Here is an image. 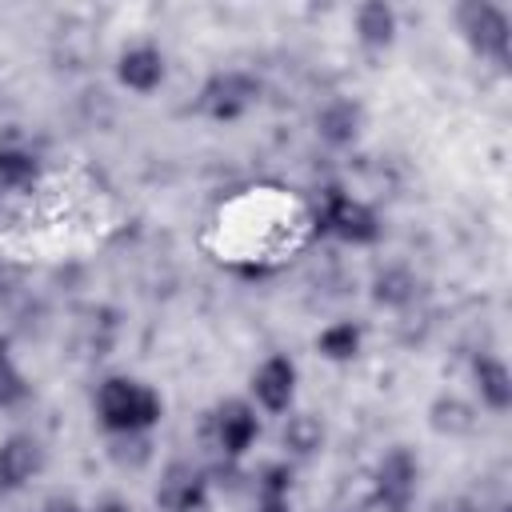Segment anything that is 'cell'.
Returning a JSON list of instances; mask_svg holds the SVG:
<instances>
[{
  "label": "cell",
  "instance_id": "obj_1",
  "mask_svg": "<svg viewBox=\"0 0 512 512\" xmlns=\"http://www.w3.org/2000/svg\"><path fill=\"white\" fill-rule=\"evenodd\" d=\"M96 416L100 424L120 436V432H148L152 424H160L164 416V400L156 388H148L144 380L132 376H108L96 388Z\"/></svg>",
  "mask_w": 512,
  "mask_h": 512
},
{
  "label": "cell",
  "instance_id": "obj_2",
  "mask_svg": "<svg viewBox=\"0 0 512 512\" xmlns=\"http://www.w3.org/2000/svg\"><path fill=\"white\" fill-rule=\"evenodd\" d=\"M316 224H320L328 236L344 240V244H372V240L380 236L376 212H372L364 200H356V196H348V192H340V188H324L320 208H316Z\"/></svg>",
  "mask_w": 512,
  "mask_h": 512
},
{
  "label": "cell",
  "instance_id": "obj_3",
  "mask_svg": "<svg viewBox=\"0 0 512 512\" xmlns=\"http://www.w3.org/2000/svg\"><path fill=\"white\" fill-rule=\"evenodd\" d=\"M456 24L464 32V40L472 44V52L508 64V40H512V24L504 16V8L488 4V0H464L456 8Z\"/></svg>",
  "mask_w": 512,
  "mask_h": 512
},
{
  "label": "cell",
  "instance_id": "obj_4",
  "mask_svg": "<svg viewBox=\"0 0 512 512\" xmlns=\"http://www.w3.org/2000/svg\"><path fill=\"white\" fill-rule=\"evenodd\" d=\"M256 100H260V84H256V76L236 72V68H232V72H216V76H208V84L200 88V112L212 116V120H220V124L240 120Z\"/></svg>",
  "mask_w": 512,
  "mask_h": 512
},
{
  "label": "cell",
  "instance_id": "obj_5",
  "mask_svg": "<svg viewBox=\"0 0 512 512\" xmlns=\"http://www.w3.org/2000/svg\"><path fill=\"white\" fill-rule=\"evenodd\" d=\"M416 484H420L416 456L408 448L384 452V460L376 464V504L384 512H408V504L416 500Z\"/></svg>",
  "mask_w": 512,
  "mask_h": 512
},
{
  "label": "cell",
  "instance_id": "obj_6",
  "mask_svg": "<svg viewBox=\"0 0 512 512\" xmlns=\"http://www.w3.org/2000/svg\"><path fill=\"white\" fill-rule=\"evenodd\" d=\"M156 504L164 512H208V480L196 464L176 460L156 484Z\"/></svg>",
  "mask_w": 512,
  "mask_h": 512
},
{
  "label": "cell",
  "instance_id": "obj_7",
  "mask_svg": "<svg viewBox=\"0 0 512 512\" xmlns=\"http://www.w3.org/2000/svg\"><path fill=\"white\" fill-rule=\"evenodd\" d=\"M212 436H216V448H220L228 460L244 456V452L256 444V436H260L256 408H252L248 400H224V404L216 408V416H212Z\"/></svg>",
  "mask_w": 512,
  "mask_h": 512
},
{
  "label": "cell",
  "instance_id": "obj_8",
  "mask_svg": "<svg viewBox=\"0 0 512 512\" xmlns=\"http://www.w3.org/2000/svg\"><path fill=\"white\" fill-rule=\"evenodd\" d=\"M252 396L264 412H288L296 396V364L288 356H268L252 372Z\"/></svg>",
  "mask_w": 512,
  "mask_h": 512
},
{
  "label": "cell",
  "instance_id": "obj_9",
  "mask_svg": "<svg viewBox=\"0 0 512 512\" xmlns=\"http://www.w3.org/2000/svg\"><path fill=\"white\" fill-rule=\"evenodd\" d=\"M40 468H44V448H40L36 436L16 432L0 444V492L24 488Z\"/></svg>",
  "mask_w": 512,
  "mask_h": 512
},
{
  "label": "cell",
  "instance_id": "obj_10",
  "mask_svg": "<svg viewBox=\"0 0 512 512\" xmlns=\"http://www.w3.org/2000/svg\"><path fill=\"white\" fill-rule=\"evenodd\" d=\"M116 76L124 88L132 92H156L164 84V52L152 44H136L128 52H120L116 60Z\"/></svg>",
  "mask_w": 512,
  "mask_h": 512
},
{
  "label": "cell",
  "instance_id": "obj_11",
  "mask_svg": "<svg viewBox=\"0 0 512 512\" xmlns=\"http://www.w3.org/2000/svg\"><path fill=\"white\" fill-rule=\"evenodd\" d=\"M360 128H364V112H360L356 100H328V104L320 108V116H316V132H320V140H328L332 148L352 144V140L360 136Z\"/></svg>",
  "mask_w": 512,
  "mask_h": 512
},
{
  "label": "cell",
  "instance_id": "obj_12",
  "mask_svg": "<svg viewBox=\"0 0 512 512\" xmlns=\"http://www.w3.org/2000/svg\"><path fill=\"white\" fill-rule=\"evenodd\" d=\"M356 40L372 52H384L396 40V8L384 0H368L356 8Z\"/></svg>",
  "mask_w": 512,
  "mask_h": 512
},
{
  "label": "cell",
  "instance_id": "obj_13",
  "mask_svg": "<svg viewBox=\"0 0 512 512\" xmlns=\"http://www.w3.org/2000/svg\"><path fill=\"white\" fill-rule=\"evenodd\" d=\"M472 376H476L480 400H484L492 412H508V408H512V372L504 368V360H496V356H476Z\"/></svg>",
  "mask_w": 512,
  "mask_h": 512
},
{
  "label": "cell",
  "instance_id": "obj_14",
  "mask_svg": "<svg viewBox=\"0 0 512 512\" xmlns=\"http://www.w3.org/2000/svg\"><path fill=\"white\" fill-rule=\"evenodd\" d=\"M36 176H40V160L28 148H20V144L0 148V188L20 192V188H32Z\"/></svg>",
  "mask_w": 512,
  "mask_h": 512
},
{
  "label": "cell",
  "instance_id": "obj_15",
  "mask_svg": "<svg viewBox=\"0 0 512 512\" xmlns=\"http://www.w3.org/2000/svg\"><path fill=\"white\" fill-rule=\"evenodd\" d=\"M316 348H320L324 360L344 364V360H352V356L360 352V328H356L352 320H336V324H328V328L316 336Z\"/></svg>",
  "mask_w": 512,
  "mask_h": 512
},
{
  "label": "cell",
  "instance_id": "obj_16",
  "mask_svg": "<svg viewBox=\"0 0 512 512\" xmlns=\"http://www.w3.org/2000/svg\"><path fill=\"white\" fill-rule=\"evenodd\" d=\"M428 416H432V428H436V432H448V436H464V432H472V424H476L472 404H464L460 396H440Z\"/></svg>",
  "mask_w": 512,
  "mask_h": 512
},
{
  "label": "cell",
  "instance_id": "obj_17",
  "mask_svg": "<svg viewBox=\"0 0 512 512\" xmlns=\"http://www.w3.org/2000/svg\"><path fill=\"white\" fill-rule=\"evenodd\" d=\"M320 440H324V428H320V420H316V416H308V412L288 416V424H284V444H288L292 452L308 456V452H316V448H320Z\"/></svg>",
  "mask_w": 512,
  "mask_h": 512
},
{
  "label": "cell",
  "instance_id": "obj_18",
  "mask_svg": "<svg viewBox=\"0 0 512 512\" xmlns=\"http://www.w3.org/2000/svg\"><path fill=\"white\" fill-rule=\"evenodd\" d=\"M24 396H28V380H24V372L16 368L8 340L0 336V408H16Z\"/></svg>",
  "mask_w": 512,
  "mask_h": 512
},
{
  "label": "cell",
  "instance_id": "obj_19",
  "mask_svg": "<svg viewBox=\"0 0 512 512\" xmlns=\"http://www.w3.org/2000/svg\"><path fill=\"white\" fill-rule=\"evenodd\" d=\"M380 304H392V308H400V304H408L412 296H416V280L404 272V268H388V272H380L376 276V292H372Z\"/></svg>",
  "mask_w": 512,
  "mask_h": 512
},
{
  "label": "cell",
  "instance_id": "obj_20",
  "mask_svg": "<svg viewBox=\"0 0 512 512\" xmlns=\"http://www.w3.org/2000/svg\"><path fill=\"white\" fill-rule=\"evenodd\" d=\"M288 488H292V468H288V464H272V468H264V476H260V500L288 496Z\"/></svg>",
  "mask_w": 512,
  "mask_h": 512
},
{
  "label": "cell",
  "instance_id": "obj_21",
  "mask_svg": "<svg viewBox=\"0 0 512 512\" xmlns=\"http://www.w3.org/2000/svg\"><path fill=\"white\" fill-rule=\"evenodd\" d=\"M256 512H292V504H288V496H276V500H260Z\"/></svg>",
  "mask_w": 512,
  "mask_h": 512
},
{
  "label": "cell",
  "instance_id": "obj_22",
  "mask_svg": "<svg viewBox=\"0 0 512 512\" xmlns=\"http://www.w3.org/2000/svg\"><path fill=\"white\" fill-rule=\"evenodd\" d=\"M44 512H80L72 500H64V496H52L48 504H44Z\"/></svg>",
  "mask_w": 512,
  "mask_h": 512
},
{
  "label": "cell",
  "instance_id": "obj_23",
  "mask_svg": "<svg viewBox=\"0 0 512 512\" xmlns=\"http://www.w3.org/2000/svg\"><path fill=\"white\" fill-rule=\"evenodd\" d=\"M100 512H128V508H120V504H108V508H100Z\"/></svg>",
  "mask_w": 512,
  "mask_h": 512
}]
</instances>
